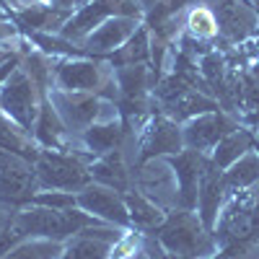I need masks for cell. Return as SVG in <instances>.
<instances>
[{
	"label": "cell",
	"mask_w": 259,
	"mask_h": 259,
	"mask_svg": "<svg viewBox=\"0 0 259 259\" xmlns=\"http://www.w3.org/2000/svg\"><path fill=\"white\" fill-rule=\"evenodd\" d=\"M249 150H251V135L244 133V130H233V133H228L212 148V166L215 168H228L241 156H246Z\"/></svg>",
	"instance_id": "17"
},
{
	"label": "cell",
	"mask_w": 259,
	"mask_h": 259,
	"mask_svg": "<svg viewBox=\"0 0 259 259\" xmlns=\"http://www.w3.org/2000/svg\"><path fill=\"white\" fill-rule=\"evenodd\" d=\"M0 114H3V109H0Z\"/></svg>",
	"instance_id": "24"
},
{
	"label": "cell",
	"mask_w": 259,
	"mask_h": 259,
	"mask_svg": "<svg viewBox=\"0 0 259 259\" xmlns=\"http://www.w3.org/2000/svg\"><path fill=\"white\" fill-rule=\"evenodd\" d=\"M47 99L52 101V106L57 109L60 119L65 122L70 135H83L99 119L101 99L96 94H68V91L52 89Z\"/></svg>",
	"instance_id": "6"
},
{
	"label": "cell",
	"mask_w": 259,
	"mask_h": 259,
	"mask_svg": "<svg viewBox=\"0 0 259 259\" xmlns=\"http://www.w3.org/2000/svg\"><path fill=\"white\" fill-rule=\"evenodd\" d=\"M47 3H55V6H62V8H73L78 0H47Z\"/></svg>",
	"instance_id": "23"
},
{
	"label": "cell",
	"mask_w": 259,
	"mask_h": 259,
	"mask_svg": "<svg viewBox=\"0 0 259 259\" xmlns=\"http://www.w3.org/2000/svg\"><path fill=\"white\" fill-rule=\"evenodd\" d=\"M34 171L39 189L80 192L85 184H91L89 163H83L68 150H41L34 163Z\"/></svg>",
	"instance_id": "1"
},
{
	"label": "cell",
	"mask_w": 259,
	"mask_h": 259,
	"mask_svg": "<svg viewBox=\"0 0 259 259\" xmlns=\"http://www.w3.org/2000/svg\"><path fill=\"white\" fill-rule=\"evenodd\" d=\"M114 75V68L89 57H55V85L68 94H96L106 78Z\"/></svg>",
	"instance_id": "3"
},
{
	"label": "cell",
	"mask_w": 259,
	"mask_h": 259,
	"mask_svg": "<svg viewBox=\"0 0 259 259\" xmlns=\"http://www.w3.org/2000/svg\"><path fill=\"white\" fill-rule=\"evenodd\" d=\"M241 80V109L259 114V75H244Z\"/></svg>",
	"instance_id": "21"
},
{
	"label": "cell",
	"mask_w": 259,
	"mask_h": 259,
	"mask_svg": "<svg viewBox=\"0 0 259 259\" xmlns=\"http://www.w3.org/2000/svg\"><path fill=\"white\" fill-rule=\"evenodd\" d=\"M236 124L223 117V114H200L194 117L184 124V148H192V150H200V153H207V150H212L215 145H218L228 133H233Z\"/></svg>",
	"instance_id": "9"
},
{
	"label": "cell",
	"mask_w": 259,
	"mask_h": 259,
	"mask_svg": "<svg viewBox=\"0 0 259 259\" xmlns=\"http://www.w3.org/2000/svg\"><path fill=\"white\" fill-rule=\"evenodd\" d=\"M85 150L91 156H106L112 150H119L122 148V140H124V127L119 122H94L85 133L80 135Z\"/></svg>",
	"instance_id": "14"
},
{
	"label": "cell",
	"mask_w": 259,
	"mask_h": 259,
	"mask_svg": "<svg viewBox=\"0 0 259 259\" xmlns=\"http://www.w3.org/2000/svg\"><path fill=\"white\" fill-rule=\"evenodd\" d=\"M65 251L62 241H52V239H26L21 241L11 254H6L3 259H60Z\"/></svg>",
	"instance_id": "18"
},
{
	"label": "cell",
	"mask_w": 259,
	"mask_h": 259,
	"mask_svg": "<svg viewBox=\"0 0 259 259\" xmlns=\"http://www.w3.org/2000/svg\"><path fill=\"white\" fill-rule=\"evenodd\" d=\"M89 174H91V182L112 187L122 194L130 189V163L124 161L122 150H112L106 156H99L89 166Z\"/></svg>",
	"instance_id": "12"
},
{
	"label": "cell",
	"mask_w": 259,
	"mask_h": 259,
	"mask_svg": "<svg viewBox=\"0 0 259 259\" xmlns=\"http://www.w3.org/2000/svg\"><path fill=\"white\" fill-rule=\"evenodd\" d=\"M140 150L148 158H168L184 150V133L179 122L158 117V119H148V124L140 133Z\"/></svg>",
	"instance_id": "7"
},
{
	"label": "cell",
	"mask_w": 259,
	"mask_h": 259,
	"mask_svg": "<svg viewBox=\"0 0 259 259\" xmlns=\"http://www.w3.org/2000/svg\"><path fill=\"white\" fill-rule=\"evenodd\" d=\"M124 205H127V212H130V226H135V228H143V231L158 228L166 221L163 207L156 205L150 197H145L138 187L124 192Z\"/></svg>",
	"instance_id": "13"
},
{
	"label": "cell",
	"mask_w": 259,
	"mask_h": 259,
	"mask_svg": "<svg viewBox=\"0 0 259 259\" xmlns=\"http://www.w3.org/2000/svg\"><path fill=\"white\" fill-rule=\"evenodd\" d=\"M31 138L34 143L41 148V150H65V145H68L70 140V133L68 127H65V122L60 119L57 109L52 106V101L45 96L41 99V106H39V114H36V122L31 127Z\"/></svg>",
	"instance_id": "11"
},
{
	"label": "cell",
	"mask_w": 259,
	"mask_h": 259,
	"mask_svg": "<svg viewBox=\"0 0 259 259\" xmlns=\"http://www.w3.org/2000/svg\"><path fill=\"white\" fill-rule=\"evenodd\" d=\"M140 29L138 18H127V16H109L104 24L89 34L80 41V50L85 55H106V52H117L127 45V39Z\"/></svg>",
	"instance_id": "8"
},
{
	"label": "cell",
	"mask_w": 259,
	"mask_h": 259,
	"mask_svg": "<svg viewBox=\"0 0 259 259\" xmlns=\"http://www.w3.org/2000/svg\"><path fill=\"white\" fill-rule=\"evenodd\" d=\"M26 239H29V236L24 233V228L16 223V218H11L8 226L0 231V259H3L6 254H11L21 241H26Z\"/></svg>",
	"instance_id": "22"
},
{
	"label": "cell",
	"mask_w": 259,
	"mask_h": 259,
	"mask_svg": "<svg viewBox=\"0 0 259 259\" xmlns=\"http://www.w3.org/2000/svg\"><path fill=\"white\" fill-rule=\"evenodd\" d=\"M41 99L45 96L39 94V89L21 68L0 85V109H3V117H8L21 130H26L29 135H31V127L36 122Z\"/></svg>",
	"instance_id": "2"
},
{
	"label": "cell",
	"mask_w": 259,
	"mask_h": 259,
	"mask_svg": "<svg viewBox=\"0 0 259 259\" xmlns=\"http://www.w3.org/2000/svg\"><path fill=\"white\" fill-rule=\"evenodd\" d=\"M36 205H45L52 210H73L78 207V192H60V189H39L34 194Z\"/></svg>",
	"instance_id": "20"
},
{
	"label": "cell",
	"mask_w": 259,
	"mask_h": 259,
	"mask_svg": "<svg viewBox=\"0 0 259 259\" xmlns=\"http://www.w3.org/2000/svg\"><path fill=\"white\" fill-rule=\"evenodd\" d=\"M135 187L163 210L179 205V182L168 158H148L135 171Z\"/></svg>",
	"instance_id": "4"
},
{
	"label": "cell",
	"mask_w": 259,
	"mask_h": 259,
	"mask_svg": "<svg viewBox=\"0 0 259 259\" xmlns=\"http://www.w3.org/2000/svg\"><path fill=\"white\" fill-rule=\"evenodd\" d=\"M223 184L226 192H244L259 184V153H249L241 156L236 163L228 166V171L223 174Z\"/></svg>",
	"instance_id": "15"
},
{
	"label": "cell",
	"mask_w": 259,
	"mask_h": 259,
	"mask_svg": "<svg viewBox=\"0 0 259 259\" xmlns=\"http://www.w3.org/2000/svg\"><path fill=\"white\" fill-rule=\"evenodd\" d=\"M221 24H218V13L207 6H192L184 16V34L197 39V41H210L212 36H218Z\"/></svg>",
	"instance_id": "16"
},
{
	"label": "cell",
	"mask_w": 259,
	"mask_h": 259,
	"mask_svg": "<svg viewBox=\"0 0 259 259\" xmlns=\"http://www.w3.org/2000/svg\"><path fill=\"white\" fill-rule=\"evenodd\" d=\"M78 207L83 212L94 215V218L104 221V223H112L119 228L130 226V212L124 205V194L112 189V187H104V184H85L78 192Z\"/></svg>",
	"instance_id": "5"
},
{
	"label": "cell",
	"mask_w": 259,
	"mask_h": 259,
	"mask_svg": "<svg viewBox=\"0 0 259 259\" xmlns=\"http://www.w3.org/2000/svg\"><path fill=\"white\" fill-rule=\"evenodd\" d=\"M109 16H114V8H112V0H91V3L85 6H78V11H73L70 21L62 26V36L75 41V45H80V41L94 34L101 24Z\"/></svg>",
	"instance_id": "10"
},
{
	"label": "cell",
	"mask_w": 259,
	"mask_h": 259,
	"mask_svg": "<svg viewBox=\"0 0 259 259\" xmlns=\"http://www.w3.org/2000/svg\"><path fill=\"white\" fill-rule=\"evenodd\" d=\"M150 36H148V29L140 26L133 36L127 39V45L122 50H117V57L112 55V62L117 60V68L122 65H145V60L150 57Z\"/></svg>",
	"instance_id": "19"
}]
</instances>
